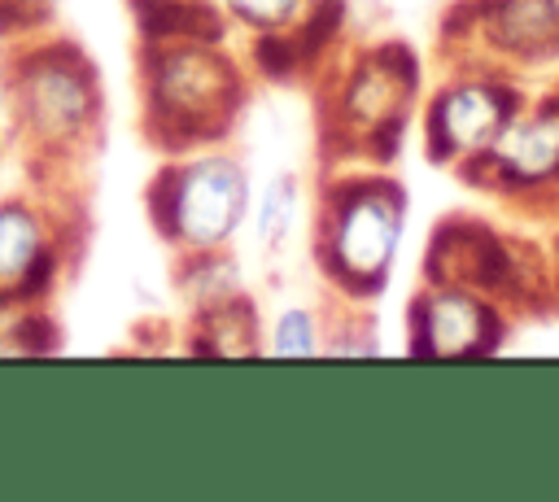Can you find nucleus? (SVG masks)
I'll return each mask as SVG.
<instances>
[{
  "instance_id": "obj_1",
  "label": "nucleus",
  "mask_w": 559,
  "mask_h": 502,
  "mask_svg": "<svg viewBox=\"0 0 559 502\" xmlns=\"http://www.w3.org/2000/svg\"><path fill=\"white\" fill-rule=\"evenodd\" d=\"M0 92L31 166L61 175L92 157L105 127V92L92 57L74 39L35 35L9 44L0 61Z\"/></svg>"
},
{
  "instance_id": "obj_2",
  "label": "nucleus",
  "mask_w": 559,
  "mask_h": 502,
  "mask_svg": "<svg viewBox=\"0 0 559 502\" xmlns=\"http://www.w3.org/2000/svg\"><path fill=\"white\" fill-rule=\"evenodd\" d=\"M245 87L227 52L201 39H166L140 48L144 131L162 153H192L231 131Z\"/></svg>"
},
{
  "instance_id": "obj_3",
  "label": "nucleus",
  "mask_w": 559,
  "mask_h": 502,
  "mask_svg": "<svg viewBox=\"0 0 559 502\" xmlns=\"http://www.w3.org/2000/svg\"><path fill=\"white\" fill-rule=\"evenodd\" d=\"M153 231L179 253L223 249L249 210V170L227 153H170L144 192Z\"/></svg>"
},
{
  "instance_id": "obj_4",
  "label": "nucleus",
  "mask_w": 559,
  "mask_h": 502,
  "mask_svg": "<svg viewBox=\"0 0 559 502\" xmlns=\"http://www.w3.org/2000/svg\"><path fill=\"white\" fill-rule=\"evenodd\" d=\"M406 223V196L389 179L341 183L323 205L319 249L323 271L354 297H371L397 258Z\"/></svg>"
},
{
  "instance_id": "obj_5",
  "label": "nucleus",
  "mask_w": 559,
  "mask_h": 502,
  "mask_svg": "<svg viewBox=\"0 0 559 502\" xmlns=\"http://www.w3.org/2000/svg\"><path fill=\"white\" fill-rule=\"evenodd\" d=\"M70 253V223L57 201L31 192L0 196V310L48 306Z\"/></svg>"
},
{
  "instance_id": "obj_6",
  "label": "nucleus",
  "mask_w": 559,
  "mask_h": 502,
  "mask_svg": "<svg viewBox=\"0 0 559 502\" xmlns=\"http://www.w3.org/2000/svg\"><path fill=\"white\" fill-rule=\"evenodd\" d=\"M520 109V92L502 79H472V83H450L437 92L428 105V153L437 162H476L489 153V144L507 131V122Z\"/></svg>"
},
{
  "instance_id": "obj_7",
  "label": "nucleus",
  "mask_w": 559,
  "mask_h": 502,
  "mask_svg": "<svg viewBox=\"0 0 559 502\" xmlns=\"http://www.w3.org/2000/svg\"><path fill=\"white\" fill-rule=\"evenodd\" d=\"M498 340L502 319L472 288L432 284L411 306V354L419 358H480L498 349Z\"/></svg>"
},
{
  "instance_id": "obj_8",
  "label": "nucleus",
  "mask_w": 559,
  "mask_h": 502,
  "mask_svg": "<svg viewBox=\"0 0 559 502\" xmlns=\"http://www.w3.org/2000/svg\"><path fill=\"white\" fill-rule=\"evenodd\" d=\"M428 279L472 292H507L515 288V253L485 227L445 223L428 253Z\"/></svg>"
},
{
  "instance_id": "obj_9",
  "label": "nucleus",
  "mask_w": 559,
  "mask_h": 502,
  "mask_svg": "<svg viewBox=\"0 0 559 502\" xmlns=\"http://www.w3.org/2000/svg\"><path fill=\"white\" fill-rule=\"evenodd\" d=\"M463 166H485V179L507 188H550L559 179V109H542L533 118L515 113L489 153Z\"/></svg>"
},
{
  "instance_id": "obj_10",
  "label": "nucleus",
  "mask_w": 559,
  "mask_h": 502,
  "mask_svg": "<svg viewBox=\"0 0 559 502\" xmlns=\"http://www.w3.org/2000/svg\"><path fill=\"white\" fill-rule=\"evenodd\" d=\"M415 79H419V61L402 44H380L376 52L358 57V65L345 79V122L371 135L376 127L402 118Z\"/></svg>"
},
{
  "instance_id": "obj_11",
  "label": "nucleus",
  "mask_w": 559,
  "mask_h": 502,
  "mask_svg": "<svg viewBox=\"0 0 559 502\" xmlns=\"http://www.w3.org/2000/svg\"><path fill=\"white\" fill-rule=\"evenodd\" d=\"M472 17L498 57L524 65L559 57V0H480Z\"/></svg>"
},
{
  "instance_id": "obj_12",
  "label": "nucleus",
  "mask_w": 559,
  "mask_h": 502,
  "mask_svg": "<svg viewBox=\"0 0 559 502\" xmlns=\"http://www.w3.org/2000/svg\"><path fill=\"white\" fill-rule=\"evenodd\" d=\"M197 332L201 340L192 345L197 354H258V327H253V306L240 297L223 301V306H210V310H197Z\"/></svg>"
},
{
  "instance_id": "obj_13",
  "label": "nucleus",
  "mask_w": 559,
  "mask_h": 502,
  "mask_svg": "<svg viewBox=\"0 0 559 502\" xmlns=\"http://www.w3.org/2000/svg\"><path fill=\"white\" fill-rule=\"evenodd\" d=\"M179 292L192 310H210V306H223L231 297H240V279H236V266L223 258V249H205V253H183L179 262Z\"/></svg>"
},
{
  "instance_id": "obj_14",
  "label": "nucleus",
  "mask_w": 559,
  "mask_h": 502,
  "mask_svg": "<svg viewBox=\"0 0 559 502\" xmlns=\"http://www.w3.org/2000/svg\"><path fill=\"white\" fill-rule=\"evenodd\" d=\"M266 349L280 354V358H310V354H319L323 345H319V323H314V314H310L306 306L280 310V319L271 323V345H266Z\"/></svg>"
},
{
  "instance_id": "obj_15",
  "label": "nucleus",
  "mask_w": 559,
  "mask_h": 502,
  "mask_svg": "<svg viewBox=\"0 0 559 502\" xmlns=\"http://www.w3.org/2000/svg\"><path fill=\"white\" fill-rule=\"evenodd\" d=\"M306 4L310 0H223V9L245 22L249 31L266 35V31H293L301 17H306Z\"/></svg>"
},
{
  "instance_id": "obj_16",
  "label": "nucleus",
  "mask_w": 559,
  "mask_h": 502,
  "mask_svg": "<svg viewBox=\"0 0 559 502\" xmlns=\"http://www.w3.org/2000/svg\"><path fill=\"white\" fill-rule=\"evenodd\" d=\"M57 22V0H0V44L48 35Z\"/></svg>"
},
{
  "instance_id": "obj_17",
  "label": "nucleus",
  "mask_w": 559,
  "mask_h": 502,
  "mask_svg": "<svg viewBox=\"0 0 559 502\" xmlns=\"http://www.w3.org/2000/svg\"><path fill=\"white\" fill-rule=\"evenodd\" d=\"M293 218H297V183H293V175H284V179H271V188L262 192L258 240H262L266 249H275V244L288 236Z\"/></svg>"
}]
</instances>
